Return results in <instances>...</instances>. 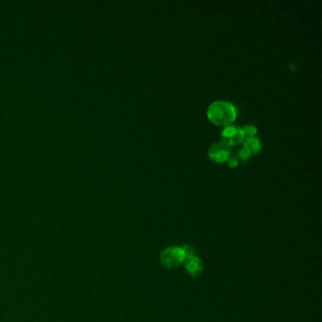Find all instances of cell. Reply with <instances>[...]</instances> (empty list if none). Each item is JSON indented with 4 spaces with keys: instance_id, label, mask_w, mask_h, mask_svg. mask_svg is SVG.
I'll use <instances>...</instances> for the list:
<instances>
[{
    "instance_id": "6da1fadb",
    "label": "cell",
    "mask_w": 322,
    "mask_h": 322,
    "mask_svg": "<svg viewBox=\"0 0 322 322\" xmlns=\"http://www.w3.org/2000/svg\"><path fill=\"white\" fill-rule=\"evenodd\" d=\"M237 116L236 108L233 103L219 101L212 103L207 111L209 120L217 126L231 125Z\"/></svg>"
},
{
    "instance_id": "7a4b0ae2",
    "label": "cell",
    "mask_w": 322,
    "mask_h": 322,
    "mask_svg": "<svg viewBox=\"0 0 322 322\" xmlns=\"http://www.w3.org/2000/svg\"><path fill=\"white\" fill-rule=\"evenodd\" d=\"M196 249L190 245H184L182 247H169L161 253L160 261L163 266L167 268H173L181 265L192 255H195Z\"/></svg>"
},
{
    "instance_id": "3957f363",
    "label": "cell",
    "mask_w": 322,
    "mask_h": 322,
    "mask_svg": "<svg viewBox=\"0 0 322 322\" xmlns=\"http://www.w3.org/2000/svg\"><path fill=\"white\" fill-rule=\"evenodd\" d=\"M221 138L222 142H224L228 146H236L243 143L245 135L242 128L234 125H229L222 130Z\"/></svg>"
},
{
    "instance_id": "277c9868",
    "label": "cell",
    "mask_w": 322,
    "mask_h": 322,
    "mask_svg": "<svg viewBox=\"0 0 322 322\" xmlns=\"http://www.w3.org/2000/svg\"><path fill=\"white\" fill-rule=\"evenodd\" d=\"M231 154H232L231 146H228L222 141L213 144L209 147L208 150L209 158L216 162L228 161L229 158L231 157Z\"/></svg>"
},
{
    "instance_id": "5b68a950",
    "label": "cell",
    "mask_w": 322,
    "mask_h": 322,
    "mask_svg": "<svg viewBox=\"0 0 322 322\" xmlns=\"http://www.w3.org/2000/svg\"><path fill=\"white\" fill-rule=\"evenodd\" d=\"M185 269L190 275L197 277L202 272L203 264L197 256L192 255L185 260Z\"/></svg>"
},
{
    "instance_id": "8992f818",
    "label": "cell",
    "mask_w": 322,
    "mask_h": 322,
    "mask_svg": "<svg viewBox=\"0 0 322 322\" xmlns=\"http://www.w3.org/2000/svg\"><path fill=\"white\" fill-rule=\"evenodd\" d=\"M243 146L246 147L247 149H249V152L251 154H256L258 153L261 148H262V144L260 142V140L256 137H249V138H245L243 141Z\"/></svg>"
},
{
    "instance_id": "52a82bcc",
    "label": "cell",
    "mask_w": 322,
    "mask_h": 322,
    "mask_svg": "<svg viewBox=\"0 0 322 322\" xmlns=\"http://www.w3.org/2000/svg\"><path fill=\"white\" fill-rule=\"evenodd\" d=\"M252 154L249 152V149H247L246 147H242V148H240L238 151H237V153H236V159L238 160V161H242V162H246V161H248V159H249L250 158V156H251Z\"/></svg>"
},
{
    "instance_id": "ba28073f",
    "label": "cell",
    "mask_w": 322,
    "mask_h": 322,
    "mask_svg": "<svg viewBox=\"0 0 322 322\" xmlns=\"http://www.w3.org/2000/svg\"><path fill=\"white\" fill-rule=\"evenodd\" d=\"M245 138H249V137H254V135L257 133V129L255 126L253 125H247L245 127L242 128Z\"/></svg>"
},
{
    "instance_id": "9c48e42d",
    "label": "cell",
    "mask_w": 322,
    "mask_h": 322,
    "mask_svg": "<svg viewBox=\"0 0 322 322\" xmlns=\"http://www.w3.org/2000/svg\"><path fill=\"white\" fill-rule=\"evenodd\" d=\"M227 161H228V164H229L230 167H236L239 163L238 160L235 157H232V156L229 158V160Z\"/></svg>"
}]
</instances>
